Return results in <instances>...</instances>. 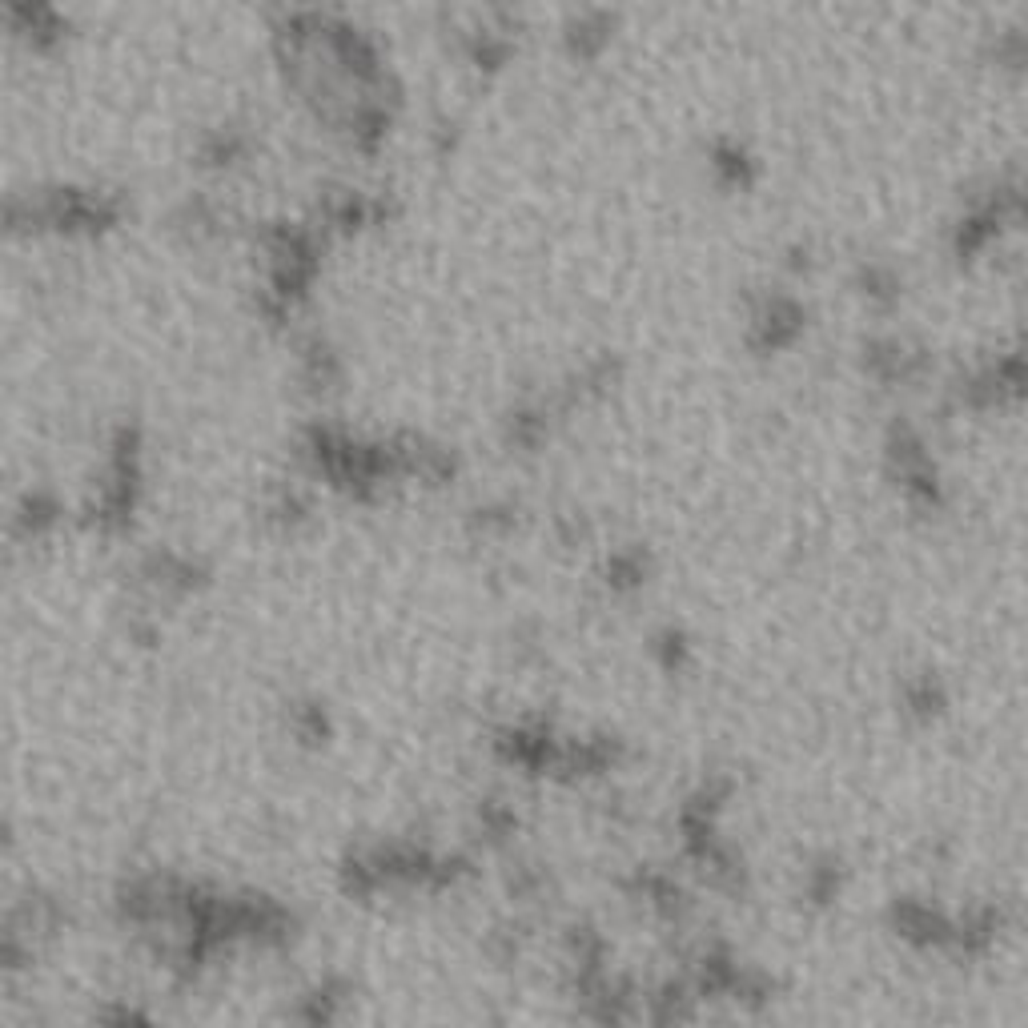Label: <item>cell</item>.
Masks as SVG:
<instances>
[{"label":"cell","instance_id":"6da1fadb","mask_svg":"<svg viewBox=\"0 0 1028 1028\" xmlns=\"http://www.w3.org/2000/svg\"><path fill=\"white\" fill-rule=\"evenodd\" d=\"M711 169H715L727 185H747V177H751V161H747V153H743L739 145H719V149L711 153Z\"/></svg>","mask_w":1028,"mask_h":1028}]
</instances>
